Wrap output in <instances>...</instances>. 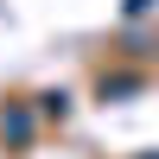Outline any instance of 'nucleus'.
<instances>
[{
  "label": "nucleus",
  "instance_id": "obj_1",
  "mask_svg": "<svg viewBox=\"0 0 159 159\" xmlns=\"http://www.w3.org/2000/svg\"><path fill=\"white\" fill-rule=\"evenodd\" d=\"M0 134H7L13 147H25V140H32V115H25V108H7V115H0Z\"/></svg>",
  "mask_w": 159,
  "mask_h": 159
},
{
  "label": "nucleus",
  "instance_id": "obj_2",
  "mask_svg": "<svg viewBox=\"0 0 159 159\" xmlns=\"http://www.w3.org/2000/svg\"><path fill=\"white\" fill-rule=\"evenodd\" d=\"M147 7H153V0H127V13H147Z\"/></svg>",
  "mask_w": 159,
  "mask_h": 159
}]
</instances>
